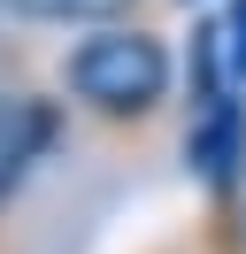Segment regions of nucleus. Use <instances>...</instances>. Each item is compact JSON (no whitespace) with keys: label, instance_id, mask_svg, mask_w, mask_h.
Masks as SVG:
<instances>
[{"label":"nucleus","instance_id":"f257e3e1","mask_svg":"<svg viewBox=\"0 0 246 254\" xmlns=\"http://www.w3.org/2000/svg\"><path fill=\"white\" fill-rule=\"evenodd\" d=\"M69 93L92 100L100 116H146L169 93V54L146 31H100L69 54Z\"/></svg>","mask_w":246,"mask_h":254},{"label":"nucleus","instance_id":"f03ea898","mask_svg":"<svg viewBox=\"0 0 246 254\" xmlns=\"http://www.w3.org/2000/svg\"><path fill=\"white\" fill-rule=\"evenodd\" d=\"M184 162H192V170L208 177L215 192H231V185H239V170H246V100H239V93L200 100L192 131H184Z\"/></svg>","mask_w":246,"mask_h":254},{"label":"nucleus","instance_id":"7ed1b4c3","mask_svg":"<svg viewBox=\"0 0 246 254\" xmlns=\"http://www.w3.org/2000/svg\"><path fill=\"white\" fill-rule=\"evenodd\" d=\"M54 131H62L54 100H39V93H0V200L46 162Z\"/></svg>","mask_w":246,"mask_h":254},{"label":"nucleus","instance_id":"20e7f679","mask_svg":"<svg viewBox=\"0 0 246 254\" xmlns=\"http://www.w3.org/2000/svg\"><path fill=\"white\" fill-rule=\"evenodd\" d=\"M15 16H39V23H108L123 16L131 0H8Z\"/></svg>","mask_w":246,"mask_h":254},{"label":"nucleus","instance_id":"39448f33","mask_svg":"<svg viewBox=\"0 0 246 254\" xmlns=\"http://www.w3.org/2000/svg\"><path fill=\"white\" fill-rule=\"evenodd\" d=\"M215 39H223V69H231V93L246 85V0H231L215 16Z\"/></svg>","mask_w":246,"mask_h":254}]
</instances>
